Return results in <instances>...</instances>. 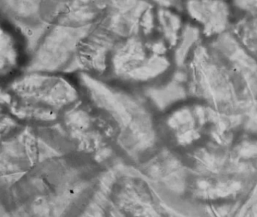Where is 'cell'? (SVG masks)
Masks as SVG:
<instances>
[{
	"mask_svg": "<svg viewBox=\"0 0 257 217\" xmlns=\"http://www.w3.org/2000/svg\"><path fill=\"white\" fill-rule=\"evenodd\" d=\"M6 96L12 113L20 119L50 122L76 105L79 93L61 77L30 72L13 81Z\"/></svg>",
	"mask_w": 257,
	"mask_h": 217,
	"instance_id": "1",
	"label": "cell"
},
{
	"mask_svg": "<svg viewBox=\"0 0 257 217\" xmlns=\"http://www.w3.org/2000/svg\"><path fill=\"white\" fill-rule=\"evenodd\" d=\"M93 27L94 26L70 27L50 24L34 48L28 71L46 73L67 67L72 60L77 57L79 45Z\"/></svg>",
	"mask_w": 257,
	"mask_h": 217,
	"instance_id": "2",
	"label": "cell"
},
{
	"mask_svg": "<svg viewBox=\"0 0 257 217\" xmlns=\"http://www.w3.org/2000/svg\"><path fill=\"white\" fill-rule=\"evenodd\" d=\"M192 195L201 200L228 199L243 191L244 182L234 176L204 175L195 178L189 185Z\"/></svg>",
	"mask_w": 257,
	"mask_h": 217,
	"instance_id": "3",
	"label": "cell"
},
{
	"mask_svg": "<svg viewBox=\"0 0 257 217\" xmlns=\"http://www.w3.org/2000/svg\"><path fill=\"white\" fill-rule=\"evenodd\" d=\"M188 12L204 25L207 35L221 33L226 29L228 21V7L222 3H189Z\"/></svg>",
	"mask_w": 257,
	"mask_h": 217,
	"instance_id": "4",
	"label": "cell"
},
{
	"mask_svg": "<svg viewBox=\"0 0 257 217\" xmlns=\"http://www.w3.org/2000/svg\"><path fill=\"white\" fill-rule=\"evenodd\" d=\"M16 50L13 45V39L7 33H4L2 30L1 34V69L2 72L6 69V72L12 66H14L16 62Z\"/></svg>",
	"mask_w": 257,
	"mask_h": 217,
	"instance_id": "5",
	"label": "cell"
},
{
	"mask_svg": "<svg viewBox=\"0 0 257 217\" xmlns=\"http://www.w3.org/2000/svg\"><path fill=\"white\" fill-rule=\"evenodd\" d=\"M236 157L243 159L257 158V140L247 138L240 142L234 149Z\"/></svg>",
	"mask_w": 257,
	"mask_h": 217,
	"instance_id": "6",
	"label": "cell"
},
{
	"mask_svg": "<svg viewBox=\"0 0 257 217\" xmlns=\"http://www.w3.org/2000/svg\"><path fill=\"white\" fill-rule=\"evenodd\" d=\"M238 217H257V187L249 197V200L243 204Z\"/></svg>",
	"mask_w": 257,
	"mask_h": 217,
	"instance_id": "7",
	"label": "cell"
}]
</instances>
